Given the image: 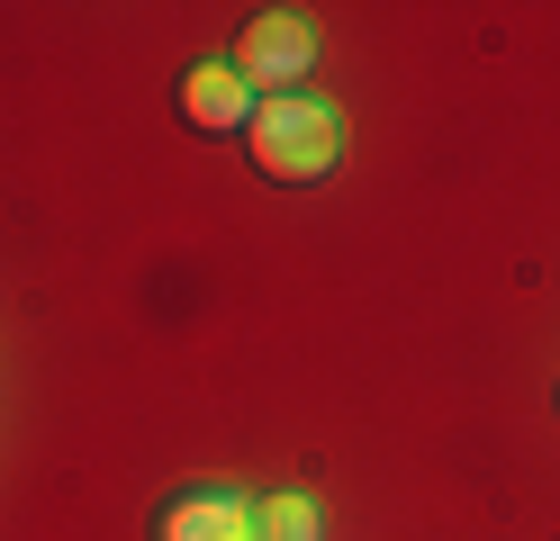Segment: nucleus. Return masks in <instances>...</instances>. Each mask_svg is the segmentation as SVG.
I'll return each instance as SVG.
<instances>
[{"mask_svg": "<svg viewBox=\"0 0 560 541\" xmlns=\"http://www.w3.org/2000/svg\"><path fill=\"white\" fill-rule=\"evenodd\" d=\"M254 163H262V180H326L335 172V144H343V127H335V108H317V99H254Z\"/></svg>", "mask_w": 560, "mask_h": 541, "instance_id": "f257e3e1", "label": "nucleus"}, {"mask_svg": "<svg viewBox=\"0 0 560 541\" xmlns=\"http://www.w3.org/2000/svg\"><path fill=\"white\" fill-rule=\"evenodd\" d=\"M307 63H317V36H307L299 10H262V19H244V36H235V82H244V91H262V99H299Z\"/></svg>", "mask_w": 560, "mask_h": 541, "instance_id": "f03ea898", "label": "nucleus"}, {"mask_svg": "<svg viewBox=\"0 0 560 541\" xmlns=\"http://www.w3.org/2000/svg\"><path fill=\"white\" fill-rule=\"evenodd\" d=\"M182 118L226 136V127H254V91L235 82V63H190L182 72Z\"/></svg>", "mask_w": 560, "mask_h": 541, "instance_id": "7ed1b4c3", "label": "nucleus"}, {"mask_svg": "<svg viewBox=\"0 0 560 541\" xmlns=\"http://www.w3.org/2000/svg\"><path fill=\"white\" fill-rule=\"evenodd\" d=\"M154 541H254V505L244 496H172L154 515Z\"/></svg>", "mask_w": 560, "mask_h": 541, "instance_id": "20e7f679", "label": "nucleus"}, {"mask_svg": "<svg viewBox=\"0 0 560 541\" xmlns=\"http://www.w3.org/2000/svg\"><path fill=\"white\" fill-rule=\"evenodd\" d=\"M254 541H317V505H307V496H271V505H254Z\"/></svg>", "mask_w": 560, "mask_h": 541, "instance_id": "39448f33", "label": "nucleus"}]
</instances>
